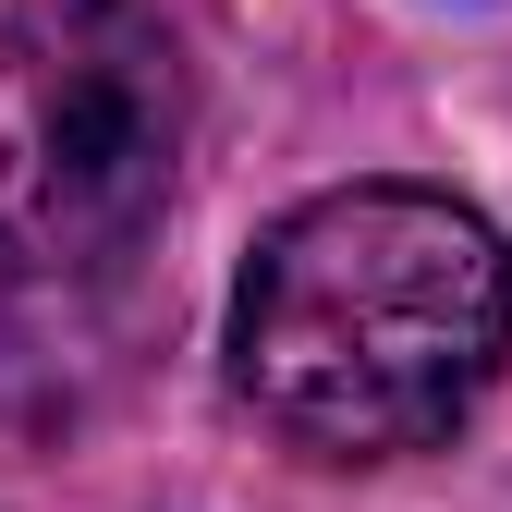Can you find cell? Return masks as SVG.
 <instances>
[{
	"instance_id": "1",
	"label": "cell",
	"mask_w": 512,
	"mask_h": 512,
	"mask_svg": "<svg viewBox=\"0 0 512 512\" xmlns=\"http://www.w3.org/2000/svg\"><path fill=\"white\" fill-rule=\"evenodd\" d=\"M512 354V244L439 183H330L232 293V391L317 464L452 439Z\"/></svg>"
},
{
	"instance_id": "2",
	"label": "cell",
	"mask_w": 512,
	"mask_h": 512,
	"mask_svg": "<svg viewBox=\"0 0 512 512\" xmlns=\"http://www.w3.org/2000/svg\"><path fill=\"white\" fill-rule=\"evenodd\" d=\"M183 159V61L147 0H0V281H86Z\"/></svg>"
}]
</instances>
